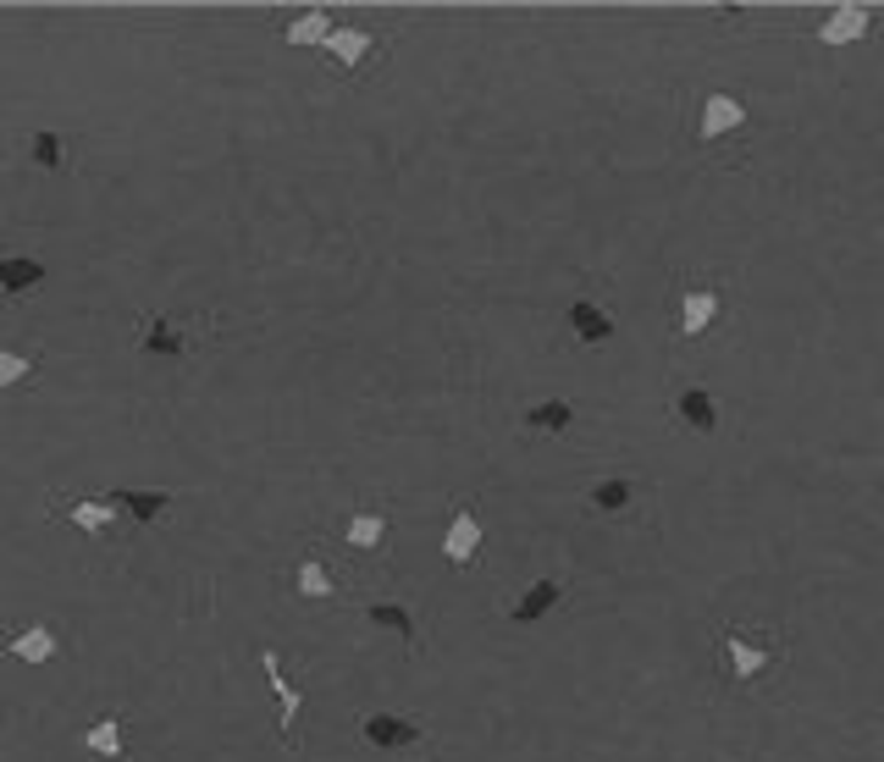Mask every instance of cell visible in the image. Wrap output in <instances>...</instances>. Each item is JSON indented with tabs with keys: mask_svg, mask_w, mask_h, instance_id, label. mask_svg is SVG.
Here are the masks:
<instances>
[{
	"mask_svg": "<svg viewBox=\"0 0 884 762\" xmlns=\"http://www.w3.org/2000/svg\"><path fill=\"white\" fill-rule=\"evenodd\" d=\"M564 320H570V331H576L581 343H608V337H613V315L597 305V299H587V294L564 309Z\"/></svg>",
	"mask_w": 884,
	"mask_h": 762,
	"instance_id": "cell-18",
	"label": "cell"
},
{
	"mask_svg": "<svg viewBox=\"0 0 884 762\" xmlns=\"http://www.w3.org/2000/svg\"><path fill=\"white\" fill-rule=\"evenodd\" d=\"M39 370V359L33 354H17V348H0V393H17V387H28V376Z\"/></svg>",
	"mask_w": 884,
	"mask_h": 762,
	"instance_id": "cell-25",
	"label": "cell"
},
{
	"mask_svg": "<svg viewBox=\"0 0 884 762\" xmlns=\"http://www.w3.org/2000/svg\"><path fill=\"white\" fill-rule=\"evenodd\" d=\"M669 415H675L686 432H697V437H714V432H719V398H714L708 387H697V382L675 387V398H669Z\"/></svg>",
	"mask_w": 884,
	"mask_h": 762,
	"instance_id": "cell-6",
	"label": "cell"
},
{
	"mask_svg": "<svg viewBox=\"0 0 884 762\" xmlns=\"http://www.w3.org/2000/svg\"><path fill=\"white\" fill-rule=\"evenodd\" d=\"M520 426H531V432H570V426H576V404H570V398L531 404V409L520 415Z\"/></svg>",
	"mask_w": 884,
	"mask_h": 762,
	"instance_id": "cell-23",
	"label": "cell"
},
{
	"mask_svg": "<svg viewBox=\"0 0 884 762\" xmlns=\"http://www.w3.org/2000/svg\"><path fill=\"white\" fill-rule=\"evenodd\" d=\"M106 503L139 525H160L171 508H177V492H106Z\"/></svg>",
	"mask_w": 884,
	"mask_h": 762,
	"instance_id": "cell-12",
	"label": "cell"
},
{
	"mask_svg": "<svg viewBox=\"0 0 884 762\" xmlns=\"http://www.w3.org/2000/svg\"><path fill=\"white\" fill-rule=\"evenodd\" d=\"M261 669H266V680H272V691H277V735H283V746L294 752V746H298L294 724H298V707H304V691L288 680V669H283L277 646H261Z\"/></svg>",
	"mask_w": 884,
	"mask_h": 762,
	"instance_id": "cell-4",
	"label": "cell"
},
{
	"mask_svg": "<svg viewBox=\"0 0 884 762\" xmlns=\"http://www.w3.org/2000/svg\"><path fill=\"white\" fill-rule=\"evenodd\" d=\"M205 331H216V320H210V315H188V320H177V315L149 309V315L134 320V348H139L145 359H183V354H194V343H205Z\"/></svg>",
	"mask_w": 884,
	"mask_h": 762,
	"instance_id": "cell-1",
	"label": "cell"
},
{
	"mask_svg": "<svg viewBox=\"0 0 884 762\" xmlns=\"http://www.w3.org/2000/svg\"><path fill=\"white\" fill-rule=\"evenodd\" d=\"M56 508H61V519H72L78 531H95V536H106V531H111V525L122 519V514H117V508H111L106 497H72V503L61 497Z\"/></svg>",
	"mask_w": 884,
	"mask_h": 762,
	"instance_id": "cell-16",
	"label": "cell"
},
{
	"mask_svg": "<svg viewBox=\"0 0 884 762\" xmlns=\"http://www.w3.org/2000/svg\"><path fill=\"white\" fill-rule=\"evenodd\" d=\"M779 657V641L768 635V630H740V624H730L725 635H719V663H725V685H736V691H746L768 663Z\"/></svg>",
	"mask_w": 884,
	"mask_h": 762,
	"instance_id": "cell-2",
	"label": "cell"
},
{
	"mask_svg": "<svg viewBox=\"0 0 884 762\" xmlns=\"http://www.w3.org/2000/svg\"><path fill=\"white\" fill-rule=\"evenodd\" d=\"M371 50H376V33H371V28H360V22L332 28V39H326V56L337 61V72H343V78H360V72H365V61H371Z\"/></svg>",
	"mask_w": 884,
	"mask_h": 762,
	"instance_id": "cell-7",
	"label": "cell"
},
{
	"mask_svg": "<svg viewBox=\"0 0 884 762\" xmlns=\"http://www.w3.org/2000/svg\"><path fill=\"white\" fill-rule=\"evenodd\" d=\"M294 592L304 597V603H326V597H337V581H332V570H326V553H321V547L298 553V564H294Z\"/></svg>",
	"mask_w": 884,
	"mask_h": 762,
	"instance_id": "cell-11",
	"label": "cell"
},
{
	"mask_svg": "<svg viewBox=\"0 0 884 762\" xmlns=\"http://www.w3.org/2000/svg\"><path fill=\"white\" fill-rule=\"evenodd\" d=\"M365 624L371 630H382V635H393L399 646H421V624H415V613L404 608V603H365Z\"/></svg>",
	"mask_w": 884,
	"mask_h": 762,
	"instance_id": "cell-13",
	"label": "cell"
},
{
	"mask_svg": "<svg viewBox=\"0 0 884 762\" xmlns=\"http://www.w3.org/2000/svg\"><path fill=\"white\" fill-rule=\"evenodd\" d=\"M719 309H725V294H719V283H680V294H675V331L686 337V343H697L714 320H719Z\"/></svg>",
	"mask_w": 884,
	"mask_h": 762,
	"instance_id": "cell-3",
	"label": "cell"
},
{
	"mask_svg": "<svg viewBox=\"0 0 884 762\" xmlns=\"http://www.w3.org/2000/svg\"><path fill=\"white\" fill-rule=\"evenodd\" d=\"M387 531H393L387 508H354L348 525H343V542H348L354 553H376V547L387 542Z\"/></svg>",
	"mask_w": 884,
	"mask_h": 762,
	"instance_id": "cell-14",
	"label": "cell"
},
{
	"mask_svg": "<svg viewBox=\"0 0 884 762\" xmlns=\"http://www.w3.org/2000/svg\"><path fill=\"white\" fill-rule=\"evenodd\" d=\"M736 128H746V106L736 95H708L703 100V139H725Z\"/></svg>",
	"mask_w": 884,
	"mask_h": 762,
	"instance_id": "cell-20",
	"label": "cell"
},
{
	"mask_svg": "<svg viewBox=\"0 0 884 762\" xmlns=\"http://www.w3.org/2000/svg\"><path fill=\"white\" fill-rule=\"evenodd\" d=\"M0 646H6L17 663H50V657L61 652V635H56V630L39 618V624H22V630H11Z\"/></svg>",
	"mask_w": 884,
	"mask_h": 762,
	"instance_id": "cell-10",
	"label": "cell"
},
{
	"mask_svg": "<svg viewBox=\"0 0 884 762\" xmlns=\"http://www.w3.org/2000/svg\"><path fill=\"white\" fill-rule=\"evenodd\" d=\"M587 503H591V514H625L630 503H636V481L630 475H602V481H591L587 486Z\"/></svg>",
	"mask_w": 884,
	"mask_h": 762,
	"instance_id": "cell-17",
	"label": "cell"
},
{
	"mask_svg": "<svg viewBox=\"0 0 884 762\" xmlns=\"http://www.w3.org/2000/svg\"><path fill=\"white\" fill-rule=\"evenodd\" d=\"M84 752H95V758H122L128 752V741H122V719L117 713H106V719H95L89 730H84Z\"/></svg>",
	"mask_w": 884,
	"mask_h": 762,
	"instance_id": "cell-22",
	"label": "cell"
},
{
	"mask_svg": "<svg viewBox=\"0 0 884 762\" xmlns=\"http://www.w3.org/2000/svg\"><path fill=\"white\" fill-rule=\"evenodd\" d=\"M559 597H564V581H559V575H542L537 586H526V592H520V603L509 608V624H537L542 613L559 608Z\"/></svg>",
	"mask_w": 884,
	"mask_h": 762,
	"instance_id": "cell-15",
	"label": "cell"
},
{
	"mask_svg": "<svg viewBox=\"0 0 884 762\" xmlns=\"http://www.w3.org/2000/svg\"><path fill=\"white\" fill-rule=\"evenodd\" d=\"M45 288V260L33 255H0V299L6 305H22Z\"/></svg>",
	"mask_w": 884,
	"mask_h": 762,
	"instance_id": "cell-9",
	"label": "cell"
},
{
	"mask_svg": "<svg viewBox=\"0 0 884 762\" xmlns=\"http://www.w3.org/2000/svg\"><path fill=\"white\" fill-rule=\"evenodd\" d=\"M481 536H487L481 514H475L470 503H459V508L448 514V531H442V558H448L453 570H470L475 553H481Z\"/></svg>",
	"mask_w": 884,
	"mask_h": 762,
	"instance_id": "cell-5",
	"label": "cell"
},
{
	"mask_svg": "<svg viewBox=\"0 0 884 762\" xmlns=\"http://www.w3.org/2000/svg\"><path fill=\"white\" fill-rule=\"evenodd\" d=\"M818 39L824 44H857V39H868V6H835L824 17Z\"/></svg>",
	"mask_w": 884,
	"mask_h": 762,
	"instance_id": "cell-19",
	"label": "cell"
},
{
	"mask_svg": "<svg viewBox=\"0 0 884 762\" xmlns=\"http://www.w3.org/2000/svg\"><path fill=\"white\" fill-rule=\"evenodd\" d=\"M360 735H365V746H376V752H404V746L421 741V724H415V719H399V713H365V719H360Z\"/></svg>",
	"mask_w": 884,
	"mask_h": 762,
	"instance_id": "cell-8",
	"label": "cell"
},
{
	"mask_svg": "<svg viewBox=\"0 0 884 762\" xmlns=\"http://www.w3.org/2000/svg\"><path fill=\"white\" fill-rule=\"evenodd\" d=\"M28 160L33 166H45V171H67V139L61 133H50V128H39V133H28Z\"/></svg>",
	"mask_w": 884,
	"mask_h": 762,
	"instance_id": "cell-24",
	"label": "cell"
},
{
	"mask_svg": "<svg viewBox=\"0 0 884 762\" xmlns=\"http://www.w3.org/2000/svg\"><path fill=\"white\" fill-rule=\"evenodd\" d=\"M332 28H337V22H332V11H321V6H315V11H304V17H294V22L283 28V44H294V50H304V44H321V50H326Z\"/></svg>",
	"mask_w": 884,
	"mask_h": 762,
	"instance_id": "cell-21",
	"label": "cell"
}]
</instances>
